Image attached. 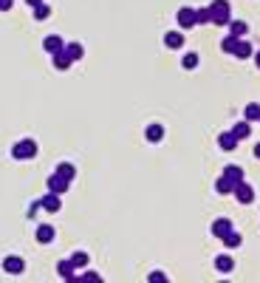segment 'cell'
<instances>
[{
	"label": "cell",
	"mask_w": 260,
	"mask_h": 283,
	"mask_svg": "<svg viewBox=\"0 0 260 283\" xmlns=\"http://www.w3.org/2000/svg\"><path fill=\"white\" fill-rule=\"evenodd\" d=\"M229 232H232L229 218H218V221L212 224V235H215V238H224V235H229Z\"/></svg>",
	"instance_id": "30bf717a"
},
{
	"label": "cell",
	"mask_w": 260,
	"mask_h": 283,
	"mask_svg": "<svg viewBox=\"0 0 260 283\" xmlns=\"http://www.w3.org/2000/svg\"><path fill=\"white\" fill-rule=\"evenodd\" d=\"M62 49H65V45H62ZM54 57V68L57 71H68V68H71V57L65 54V51H57V54H51Z\"/></svg>",
	"instance_id": "e0dca14e"
},
{
	"label": "cell",
	"mask_w": 260,
	"mask_h": 283,
	"mask_svg": "<svg viewBox=\"0 0 260 283\" xmlns=\"http://www.w3.org/2000/svg\"><path fill=\"white\" fill-rule=\"evenodd\" d=\"M254 62H257V68H260V51H257V54H254Z\"/></svg>",
	"instance_id": "d590c367"
},
{
	"label": "cell",
	"mask_w": 260,
	"mask_h": 283,
	"mask_svg": "<svg viewBox=\"0 0 260 283\" xmlns=\"http://www.w3.org/2000/svg\"><path fill=\"white\" fill-rule=\"evenodd\" d=\"M215 269H218L221 275H229V272L235 269V261H232L229 255H218V258H215Z\"/></svg>",
	"instance_id": "4fadbf2b"
},
{
	"label": "cell",
	"mask_w": 260,
	"mask_h": 283,
	"mask_svg": "<svg viewBox=\"0 0 260 283\" xmlns=\"http://www.w3.org/2000/svg\"><path fill=\"white\" fill-rule=\"evenodd\" d=\"M54 173H60L62 179L74 181V176H77V167H74V164H68V161H62V164H57V170H54Z\"/></svg>",
	"instance_id": "7402d4cb"
},
{
	"label": "cell",
	"mask_w": 260,
	"mask_h": 283,
	"mask_svg": "<svg viewBox=\"0 0 260 283\" xmlns=\"http://www.w3.org/2000/svg\"><path fill=\"white\" fill-rule=\"evenodd\" d=\"M14 6V0H0V12H9Z\"/></svg>",
	"instance_id": "d6a6232c"
},
{
	"label": "cell",
	"mask_w": 260,
	"mask_h": 283,
	"mask_svg": "<svg viewBox=\"0 0 260 283\" xmlns=\"http://www.w3.org/2000/svg\"><path fill=\"white\" fill-rule=\"evenodd\" d=\"M224 176H226V179H229V181H235V184H238V181H243V170H241V167H238V164H229V167H224Z\"/></svg>",
	"instance_id": "cb8c5ba5"
},
{
	"label": "cell",
	"mask_w": 260,
	"mask_h": 283,
	"mask_svg": "<svg viewBox=\"0 0 260 283\" xmlns=\"http://www.w3.org/2000/svg\"><path fill=\"white\" fill-rule=\"evenodd\" d=\"M68 187H71V181L62 179L60 173H51V176H49V193H57V196H62Z\"/></svg>",
	"instance_id": "277c9868"
},
{
	"label": "cell",
	"mask_w": 260,
	"mask_h": 283,
	"mask_svg": "<svg viewBox=\"0 0 260 283\" xmlns=\"http://www.w3.org/2000/svg\"><path fill=\"white\" fill-rule=\"evenodd\" d=\"M12 156L17 161H29V159H34L37 156V142L34 139H20L17 145L12 148Z\"/></svg>",
	"instance_id": "7a4b0ae2"
},
{
	"label": "cell",
	"mask_w": 260,
	"mask_h": 283,
	"mask_svg": "<svg viewBox=\"0 0 260 283\" xmlns=\"http://www.w3.org/2000/svg\"><path fill=\"white\" fill-rule=\"evenodd\" d=\"M243 119H246V122H254V119H260V105H257V102H249L246 108H243Z\"/></svg>",
	"instance_id": "603a6c76"
},
{
	"label": "cell",
	"mask_w": 260,
	"mask_h": 283,
	"mask_svg": "<svg viewBox=\"0 0 260 283\" xmlns=\"http://www.w3.org/2000/svg\"><path fill=\"white\" fill-rule=\"evenodd\" d=\"M26 3H29V6H31V9H34V6H40L42 0H26Z\"/></svg>",
	"instance_id": "836d02e7"
},
{
	"label": "cell",
	"mask_w": 260,
	"mask_h": 283,
	"mask_svg": "<svg viewBox=\"0 0 260 283\" xmlns=\"http://www.w3.org/2000/svg\"><path fill=\"white\" fill-rule=\"evenodd\" d=\"M218 145H221V150H226V153H229V150L238 148V139L232 136V130H229V133H221L218 136Z\"/></svg>",
	"instance_id": "d6986e66"
},
{
	"label": "cell",
	"mask_w": 260,
	"mask_h": 283,
	"mask_svg": "<svg viewBox=\"0 0 260 283\" xmlns=\"http://www.w3.org/2000/svg\"><path fill=\"white\" fill-rule=\"evenodd\" d=\"M57 272H60L62 280H74V264L71 261H60V264H57Z\"/></svg>",
	"instance_id": "ffe728a7"
},
{
	"label": "cell",
	"mask_w": 260,
	"mask_h": 283,
	"mask_svg": "<svg viewBox=\"0 0 260 283\" xmlns=\"http://www.w3.org/2000/svg\"><path fill=\"white\" fill-rule=\"evenodd\" d=\"M71 264H74V269H85L88 266V252H74Z\"/></svg>",
	"instance_id": "484cf974"
},
{
	"label": "cell",
	"mask_w": 260,
	"mask_h": 283,
	"mask_svg": "<svg viewBox=\"0 0 260 283\" xmlns=\"http://www.w3.org/2000/svg\"><path fill=\"white\" fill-rule=\"evenodd\" d=\"M79 280H85V283H88V280H91V283H99V280H102V277H99L97 272H85V275L79 277Z\"/></svg>",
	"instance_id": "1f68e13d"
},
{
	"label": "cell",
	"mask_w": 260,
	"mask_h": 283,
	"mask_svg": "<svg viewBox=\"0 0 260 283\" xmlns=\"http://www.w3.org/2000/svg\"><path fill=\"white\" fill-rule=\"evenodd\" d=\"M221 241H224V246H226V249H235V246H241V235H238L235 229H232L229 235H224Z\"/></svg>",
	"instance_id": "d4e9b609"
},
{
	"label": "cell",
	"mask_w": 260,
	"mask_h": 283,
	"mask_svg": "<svg viewBox=\"0 0 260 283\" xmlns=\"http://www.w3.org/2000/svg\"><path fill=\"white\" fill-rule=\"evenodd\" d=\"M62 45H65V40L57 37V34H49V37L42 40V49L49 51V54H57V51H62Z\"/></svg>",
	"instance_id": "ba28073f"
},
{
	"label": "cell",
	"mask_w": 260,
	"mask_h": 283,
	"mask_svg": "<svg viewBox=\"0 0 260 283\" xmlns=\"http://www.w3.org/2000/svg\"><path fill=\"white\" fill-rule=\"evenodd\" d=\"M49 17H51V6H45V3L34 6V20H49Z\"/></svg>",
	"instance_id": "4316f807"
},
{
	"label": "cell",
	"mask_w": 260,
	"mask_h": 283,
	"mask_svg": "<svg viewBox=\"0 0 260 283\" xmlns=\"http://www.w3.org/2000/svg\"><path fill=\"white\" fill-rule=\"evenodd\" d=\"M229 34H232V37H238V40L246 37V34H249V23H246V20H229Z\"/></svg>",
	"instance_id": "9c48e42d"
},
{
	"label": "cell",
	"mask_w": 260,
	"mask_h": 283,
	"mask_svg": "<svg viewBox=\"0 0 260 283\" xmlns=\"http://www.w3.org/2000/svg\"><path fill=\"white\" fill-rule=\"evenodd\" d=\"M147 280H150V283H167V275H164V272H150Z\"/></svg>",
	"instance_id": "4dcf8cb0"
},
{
	"label": "cell",
	"mask_w": 260,
	"mask_h": 283,
	"mask_svg": "<svg viewBox=\"0 0 260 283\" xmlns=\"http://www.w3.org/2000/svg\"><path fill=\"white\" fill-rule=\"evenodd\" d=\"M206 9H209V20H212L215 26H229L232 9H229V3H226V0H212Z\"/></svg>",
	"instance_id": "6da1fadb"
},
{
	"label": "cell",
	"mask_w": 260,
	"mask_h": 283,
	"mask_svg": "<svg viewBox=\"0 0 260 283\" xmlns=\"http://www.w3.org/2000/svg\"><path fill=\"white\" fill-rule=\"evenodd\" d=\"M3 272H9V275H23L26 261L20 258V255H9V258H3Z\"/></svg>",
	"instance_id": "3957f363"
},
{
	"label": "cell",
	"mask_w": 260,
	"mask_h": 283,
	"mask_svg": "<svg viewBox=\"0 0 260 283\" xmlns=\"http://www.w3.org/2000/svg\"><path fill=\"white\" fill-rule=\"evenodd\" d=\"M34 238L40 241V244H51V241H54V227L40 224V227H37V232H34Z\"/></svg>",
	"instance_id": "7c38bea8"
},
{
	"label": "cell",
	"mask_w": 260,
	"mask_h": 283,
	"mask_svg": "<svg viewBox=\"0 0 260 283\" xmlns=\"http://www.w3.org/2000/svg\"><path fill=\"white\" fill-rule=\"evenodd\" d=\"M232 57H238V60H249V57H252V45H249L246 37L238 40V45H235V51H232Z\"/></svg>",
	"instance_id": "8fae6325"
},
{
	"label": "cell",
	"mask_w": 260,
	"mask_h": 283,
	"mask_svg": "<svg viewBox=\"0 0 260 283\" xmlns=\"http://www.w3.org/2000/svg\"><path fill=\"white\" fill-rule=\"evenodd\" d=\"M40 207L45 209V213H57V209L62 207V201H60V196H57V193H49V196L40 198Z\"/></svg>",
	"instance_id": "52a82bcc"
},
{
	"label": "cell",
	"mask_w": 260,
	"mask_h": 283,
	"mask_svg": "<svg viewBox=\"0 0 260 283\" xmlns=\"http://www.w3.org/2000/svg\"><path fill=\"white\" fill-rule=\"evenodd\" d=\"M232 136H235L238 142H243V139H249V136H252V125L246 122V119H243V122H238L235 128H232Z\"/></svg>",
	"instance_id": "9a60e30c"
},
{
	"label": "cell",
	"mask_w": 260,
	"mask_h": 283,
	"mask_svg": "<svg viewBox=\"0 0 260 283\" xmlns=\"http://www.w3.org/2000/svg\"><path fill=\"white\" fill-rule=\"evenodd\" d=\"M254 156H257V159H260V142H257V145H254Z\"/></svg>",
	"instance_id": "e575fe53"
},
{
	"label": "cell",
	"mask_w": 260,
	"mask_h": 283,
	"mask_svg": "<svg viewBox=\"0 0 260 283\" xmlns=\"http://www.w3.org/2000/svg\"><path fill=\"white\" fill-rule=\"evenodd\" d=\"M204 26V23H212L209 20V9H195V26Z\"/></svg>",
	"instance_id": "f546056e"
},
{
	"label": "cell",
	"mask_w": 260,
	"mask_h": 283,
	"mask_svg": "<svg viewBox=\"0 0 260 283\" xmlns=\"http://www.w3.org/2000/svg\"><path fill=\"white\" fill-rule=\"evenodd\" d=\"M164 45H167V49H181V45H184V34H181V31H167V34H164Z\"/></svg>",
	"instance_id": "5bb4252c"
},
{
	"label": "cell",
	"mask_w": 260,
	"mask_h": 283,
	"mask_svg": "<svg viewBox=\"0 0 260 283\" xmlns=\"http://www.w3.org/2000/svg\"><path fill=\"white\" fill-rule=\"evenodd\" d=\"M65 51L68 57H71V62H77V60H82L85 57V49H82V43H65Z\"/></svg>",
	"instance_id": "2e32d148"
},
{
	"label": "cell",
	"mask_w": 260,
	"mask_h": 283,
	"mask_svg": "<svg viewBox=\"0 0 260 283\" xmlns=\"http://www.w3.org/2000/svg\"><path fill=\"white\" fill-rule=\"evenodd\" d=\"M176 20H178V29H193L195 26V9H178V14H176Z\"/></svg>",
	"instance_id": "8992f818"
},
{
	"label": "cell",
	"mask_w": 260,
	"mask_h": 283,
	"mask_svg": "<svg viewBox=\"0 0 260 283\" xmlns=\"http://www.w3.org/2000/svg\"><path fill=\"white\" fill-rule=\"evenodd\" d=\"M235 45H238V37H224L221 40V51H226V54H232V51H235Z\"/></svg>",
	"instance_id": "f1b7e54d"
},
{
	"label": "cell",
	"mask_w": 260,
	"mask_h": 283,
	"mask_svg": "<svg viewBox=\"0 0 260 283\" xmlns=\"http://www.w3.org/2000/svg\"><path fill=\"white\" fill-rule=\"evenodd\" d=\"M232 193H235V198H238L241 204H252V201H254V190L246 184V181H238Z\"/></svg>",
	"instance_id": "5b68a950"
},
{
	"label": "cell",
	"mask_w": 260,
	"mask_h": 283,
	"mask_svg": "<svg viewBox=\"0 0 260 283\" xmlns=\"http://www.w3.org/2000/svg\"><path fill=\"white\" fill-rule=\"evenodd\" d=\"M215 190H218L221 196H229V193L235 190V181H229V179H226V176H221V179L215 181Z\"/></svg>",
	"instance_id": "44dd1931"
},
{
	"label": "cell",
	"mask_w": 260,
	"mask_h": 283,
	"mask_svg": "<svg viewBox=\"0 0 260 283\" xmlns=\"http://www.w3.org/2000/svg\"><path fill=\"white\" fill-rule=\"evenodd\" d=\"M145 139L153 142V145H156V142H161V139H164V128H161V125H147Z\"/></svg>",
	"instance_id": "ac0fdd59"
},
{
	"label": "cell",
	"mask_w": 260,
	"mask_h": 283,
	"mask_svg": "<svg viewBox=\"0 0 260 283\" xmlns=\"http://www.w3.org/2000/svg\"><path fill=\"white\" fill-rule=\"evenodd\" d=\"M181 65L187 68V71H193L195 65H198V54L195 51H190V54H184V60H181Z\"/></svg>",
	"instance_id": "83f0119b"
}]
</instances>
